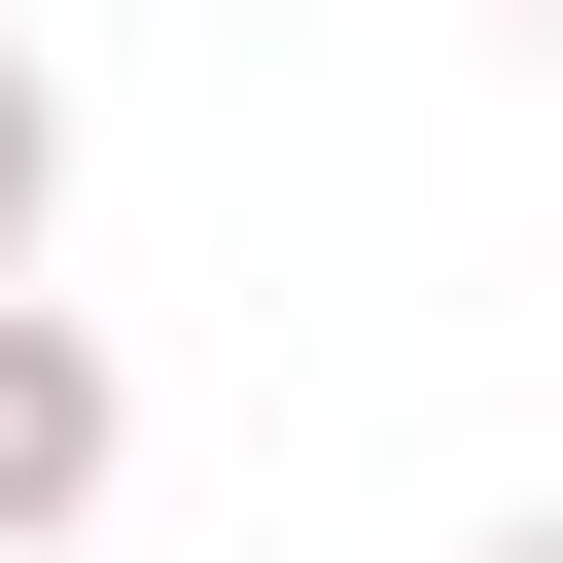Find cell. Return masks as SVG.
<instances>
[{
    "mask_svg": "<svg viewBox=\"0 0 563 563\" xmlns=\"http://www.w3.org/2000/svg\"><path fill=\"white\" fill-rule=\"evenodd\" d=\"M106 457H141L106 317H35V282H0V563H70V528H106Z\"/></svg>",
    "mask_w": 563,
    "mask_h": 563,
    "instance_id": "1",
    "label": "cell"
},
{
    "mask_svg": "<svg viewBox=\"0 0 563 563\" xmlns=\"http://www.w3.org/2000/svg\"><path fill=\"white\" fill-rule=\"evenodd\" d=\"M493 563H563V528H493Z\"/></svg>",
    "mask_w": 563,
    "mask_h": 563,
    "instance_id": "3",
    "label": "cell"
},
{
    "mask_svg": "<svg viewBox=\"0 0 563 563\" xmlns=\"http://www.w3.org/2000/svg\"><path fill=\"white\" fill-rule=\"evenodd\" d=\"M35 246H70V70L0 35V282H35Z\"/></svg>",
    "mask_w": 563,
    "mask_h": 563,
    "instance_id": "2",
    "label": "cell"
}]
</instances>
